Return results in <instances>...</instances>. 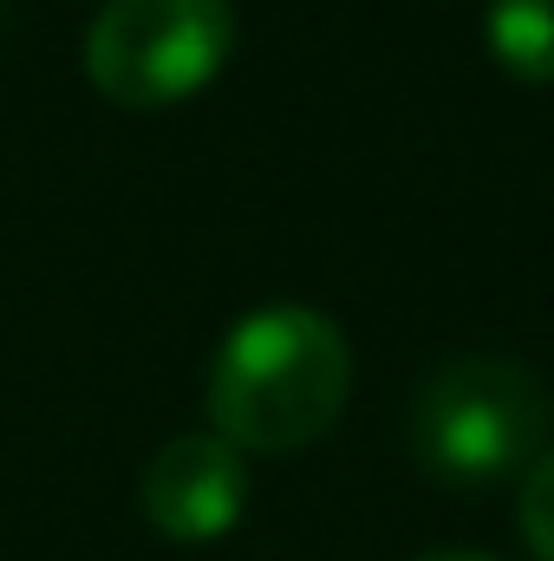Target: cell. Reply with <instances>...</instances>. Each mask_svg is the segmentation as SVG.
I'll use <instances>...</instances> for the list:
<instances>
[{"label": "cell", "mask_w": 554, "mask_h": 561, "mask_svg": "<svg viewBox=\"0 0 554 561\" xmlns=\"http://www.w3.org/2000/svg\"><path fill=\"white\" fill-rule=\"evenodd\" d=\"M242 510H249V463L216 431L170 437L143 470V523L176 549L222 542L242 523Z\"/></svg>", "instance_id": "277c9868"}, {"label": "cell", "mask_w": 554, "mask_h": 561, "mask_svg": "<svg viewBox=\"0 0 554 561\" xmlns=\"http://www.w3.org/2000/svg\"><path fill=\"white\" fill-rule=\"evenodd\" d=\"M489 53L516 79L554 85V0H489Z\"/></svg>", "instance_id": "5b68a950"}, {"label": "cell", "mask_w": 554, "mask_h": 561, "mask_svg": "<svg viewBox=\"0 0 554 561\" xmlns=\"http://www.w3.org/2000/svg\"><path fill=\"white\" fill-rule=\"evenodd\" d=\"M424 561H489V556H424Z\"/></svg>", "instance_id": "52a82bcc"}, {"label": "cell", "mask_w": 554, "mask_h": 561, "mask_svg": "<svg viewBox=\"0 0 554 561\" xmlns=\"http://www.w3.org/2000/svg\"><path fill=\"white\" fill-rule=\"evenodd\" d=\"M542 437H549V399H542L535 373H522L516 359H496V353L437 366L412 405L417 463L457 490L529 470L542 457Z\"/></svg>", "instance_id": "7a4b0ae2"}, {"label": "cell", "mask_w": 554, "mask_h": 561, "mask_svg": "<svg viewBox=\"0 0 554 561\" xmlns=\"http://www.w3.org/2000/svg\"><path fill=\"white\" fill-rule=\"evenodd\" d=\"M235 46L229 0H112L85 33V79L118 112L196 99Z\"/></svg>", "instance_id": "3957f363"}, {"label": "cell", "mask_w": 554, "mask_h": 561, "mask_svg": "<svg viewBox=\"0 0 554 561\" xmlns=\"http://www.w3.org/2000/svg\"><path fill=\"white\" fill-rule=\"evenodd\" d=\"M516 523H522L529 556L554 561V450H542V457L522 470V490H516Z\"/></svg>", "instance_id": "8992f818"}, {"label": "cell", "mask_w": 554, "mask_h": 561, "mask_svg": "<svg viewBox=\"0 0 554 561\" xmlns=\"http://www.w3.org/2000/svg\"><path fill=\"white\" fill-rule=\"evenodd\" d=\"M353 392V346L320 307H255L209 359V431L235 450L293 457L320 444Z\"/></svg>", "instance_id": "6da1fadb"}]
</instances>
